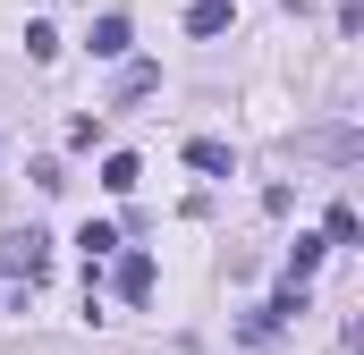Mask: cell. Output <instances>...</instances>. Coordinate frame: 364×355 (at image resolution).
I'll list each match as a JSON object with an SVG mask.
<instances>
[{
  "label": "cell",
  "instance_id": "6da1fadb",
  "mask_svg": "<svg viewBox=\"0 0 364 355\" xmlns=\"http://www.w3.org/2000/svg\"><path fill=\"white\" fill-rule=\"evenodd\" d=\"M0 271L34 288V279L51 271V237H43V229H9V237H0Z\"/></svg>",
  "mask_w": 364,
  "mask_h": 355
},
{
  "label": "cell",
  "instance_id": "7a4b0ae2",
  "mask_svg": "<svg viewBox=\"0 0 364 355\" xmlns=\"http://www.w3.org/2000/svg\"><path fill=\"white\" fill-rule=\"evenodd\" d=\"M110 288H119L127 305H144V296H153V254H127V263L110 271Z\"/></svg>",
  "mask_w": 364,
  "mask_h": 355
},
{
  "label": "cell",
  "instance_id": "3957f363",
  "mask_svg": "<svg viewBox=\"0 0 364 355\" xmlns=\"http://www.w3.org/2000/svg\"><path fill=\"white\" fill-rule=\"evenodd\" d=\"M102 186H110V195H136V186H144V161H136V153H110V161H102Z\"/></svg>",
  "mask_w": 364,
  "mask_h": 355
},
{
  "label": "cell",
  "instance_id": "277c9868",
  "mask_svg": "<svg viewBox=\"0 0 364 355\" xmlns=\"http://www.w3.org/2000/svg\"><path fill=\"white\" fill-rule=\"evenodd\" d=\"M93 60H127V17H93Z\"/></svg>",
  "mask_w": 364,
  "mask_h": 355
},
{
  "label": "cell",
  "instance_id": "5b68a950",
  "mask_svg": "<svg viewBox=\"0 0 364 355\" xmlns=\"http://www.w3.org/2000/svg\"><path fill=\"white\" fill-rule=\"evenodd\" d=\"M153 85H161V68H153V60H127V68H119V102H144Z\"/></svg>",
  "mask_w": 364,
  "mask_h": 355
},
{
  "label": "cell",
  "instance_id": "8992f818",
  "mask_svg": "<svg viewBox=\"0 0 364 355\" xmlns=\"http://www.w3.org/2000/svg\"><path fill=\"white\" fill-rule=\"evenodd\" d=\"M186 34H229V0H195L186 9Z\"/></svg>",
  "mask_w": 364,
  "mask_h": 355
},
{
  "label": "cell",
  "instance_id": "52a82bcc",
  "mask_svg": "<svg viewBox=\"0 0 364 355\" xmlns=\"http://www.w3.org/2000/svg\"><path fill=\"white\" fill-rule=\"evenodd\" d=\"M186 161H195L203 178H229V144H212V136H195V144H186Z\"/></svg>",
  "mask_w": 364,
  "mask_h": 355
},
{
  "label": "cell",
  "instance_id": "ba28073f",
  "mask_svg": "<svg viewBox=\"0 0 364 355\" xmlns=\"http://www.w3.org/2000/svg\"><path fill=\"white\" fill-rule=\"evenodd\" d=\"M314 263H322V237H296V246H288V288H305Z\"/></svg>",
  "mask_w": 364,
  "mask_h": 355
},
{
  "label": "cell",
  "instance_id": "9c48e42d",
  "mask_svg": "<svg viewBox=\"0 0 364 355\" xmlns=\"http://www.w3.org/2000/svg\"><path fill=\"white\" fill-rule=\"evenodd\" d=\"M296 153H331V161H356V136H296Z\"/></svg>",
  "mask_w": 364,
  "mask_h": 355
},
{
  "label": "cell",
  "instance_id": "30bf717a",
  "mask_svg": "<svg viewBox=\"0 0 364 355\" xmlns=\"http://www.w3.org/2000/svg\"><path fill=\"white\" fill-rule=\"evenodd\" d=\"M77 246H85V263H102V254L119 246V229H102V220H85V237H77Z\"/></svg>",
  "mask_w": 364,
  "mask_h": 355
},
{
  "label": "cell",
  "instance_id": "8fae6325",
  "mask_svg": "<svg viewBox=\"0 0 364 355\" xmlns=\"http://www.w3.org/2000/svg\"><path fill=\"white\" fill-rule=\"evenodd\" d=\"M322 246H356V212H348V203L331 212V229H322Z\"/></svg>",
  "mask_w": 364,
  "mask_h": 355
}]
</instances>
